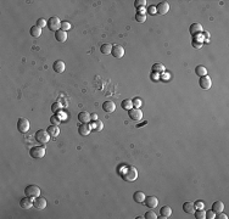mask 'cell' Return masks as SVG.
Instances as JSON below:
<instances>
[{"mask_svg":"<svg viewBox=\"0 0 229 219\" xmlns=\"http://www.w3.org/2000/svg\"><path fill=\"white\" fill-rule=\"evenodd\" d=\"M122 179H125L126 181H134L138 178V171L135 167L133 166H125L123 172H121Z\"/></svg>","mask_w":229,"mask_h":219,"instance_id":"6da1fadb","label":"cell"},{"mask_svg":"<svg viewBox=\"0 0 229 219\" xmlns=\"http://www.w3.org/2000/svg\"><path fill=\"white\" fill-rule=\"evenodd\" d=\"M24 194L27 197L34 200L35 197L40 196V189L38 185H28L24 189Z\"/></svg>","mask_w":229,"mask_h":219,"instance_id":"7a4b0ae2","label":"cell"},{"mask_svg":"<svg viewBox=\"0 0 229 219\" xmlns=\"http://www.w3.org/2000/svg\"><path fill=\"white\" fill-rule=\"evenodd\" d=\"M50 139H51V138H50L49 133L46 130H44V129H39V130L35 131V140L39 142V144L44 145V144H46Z\"/></svg>","mask_w":229,"mask_h":219,"instance_id":"3957f363","label":"cell"},{"mask_svg":"<svg viewBox=\"0 0 229 219\" xmlns=\"http://www.w3.org/2000/svg\"><path fill=\"white\" fill-rule=\"evenodd\" d=\"M46 26H48V28H49L50 31H53V32H57V31L61 28V21L59 20V17L53 16V17H50V18L48 20Z\"/></svg>","mask_w":229,"mask_h":219,"instance_id":"277c9868","label":"cell"},{"mask_svg":"<svg viewBox=\"0 0 229 219\" xmlns=\"http://www.w3.org/2000/svg\"><path fill=\"white\" fill-rule=\"evenodd\" d=\"M29 155L32 158H43L45 156V147L44 146H34L29 150Z\"/></svg>","mask_w":229,"mask_h":219,"instance_id":"5b68a950","label":"cell"},{"mask_svg":"<svg viewBox=\"0 0 229 219\" xmlns=\"http://www.w3.org/2000/svg\"><path fill=\"white\" fill-rule=\"evenodd\" d=\"M17 130L20 133H27L29 130V120L26 118H20L17 120Z\"/></svg>","mask_w":229,"mask_h":219,"instance_id":"8992f818","label":"cell"},{"mask_svg":"<svg viewBox=\"0 0 229 219\" xmlns=\"http://www.w3.org/2000/svg\"><path fill=\"white\" fill-rule=\"evenodd\" d=\"M128 116H129V118L133 120H143V111L140 109H135V107H133L132 109H129L128 111Z\"/></svg>","mask_w":229,"mask_h":219,"instance_id":"52a82bcc","label":"cell"},{"mask_svg":"<svg viewBox=\"0 0 229 219\" xmlns=\"http://www.w3.org/2000/svg\"><path fill=\"white\" fill-rule=\"evenodd\" d=\"M199 84H200V87L202 88L204 90H208V89H211V87H212V80H211V78L206 74V76H204V77H200Z\"/></svg>","mask_w":229,"mask_h":219,"instance_id":"ba28073f","label":"cell"},{"mask_svg":"<svg viewBox=\"0 0 229 219\" xmlns=\"http://www.w3.org/2000/svg\"><path fill=\"white\" fill-rule=\"evenodd\" d=\"M144 203H145L146 207H149L152 209V208H156L159 206V200H157L155 196H146L145 197Z\"/></svg>","mask_w":229,"mask_h":219,"instance_id":"9c48e42d","label":"cell"},{"mask_svg":"<svg viewBox=\"0 0 229 219\" xmlns=\"http://www.w3.org/2000/svg\"><path fill=\"white\" fill-rule=\"evenodd\" d=\"M111 54L114 55V57H116V59H121L125 56V48L122 45H114V46H112Z\"/></svg>","mask_w":229,"mask_h":219,"instance_id":"30bf717a","label":"cell"},{"mask_svg":"<svg viewBox=\"0 0 229 219\" xmlns=\"http://www.w3.org/2000/svg\"><path fill=\"white\" fill-rule=\"evenodd\" d=\"M156 11H157V13H160V15H166V13L170 11V4H168L167 1L159 3V5L156 6Z\"/></svg>","mask_w":229,"mask_h":219,"instance_id":"8fae6325","label":"cell"},{"mask_svg":"<svg viewBox=\"0 0 229 219\" xmlns=\"http://www.w3.org/2000/svg\"><path fill=\"white\" fill-rule=\"evenodd\" d=\"M33 207L37 209H44L46 207V200L44 197H35L34 201H33Z\"/></svg>","mask_w":229,"mask_h":219,"instance_id":"7c38bea8","label":"cell"},{"mask_svg":"<svg viewBox=\"0 0 229 219\" xmlns=\"http://www.w3.org/2000/svg\"><path fill=\"white\" fill-rule=\"evenodd\" d=\"M78 131H79V134L82 136H87L92 131V125L89 123H82L78 127Z\"/></svg>","mask_w":229,"mask_h":219,"instance_id":"4fadbf2b","label":"cell"},{"mask_svg":"<svg viewBox=\"0 0 229 219\" xmlns=\"http://www.w3.org/2000/svg\"><path fill=\"white\" fill-rule=\"evenodd\" d=\"M53 68H54V71H55L56 73H62V72L66 69V65H65V62H64V61H61V60H57V61H55V62H54Z\"/></svg>","mask_w":229,"mask_h":219,"instance_id":"5bb4252c","label":"cell"},{"mask_svg":"<svg viewBox=\"0 0 229 219\" xmlns=\"http://www.w3.org/2000/svg\"><path fill=\"white\" fill-rule=\"evenodd\" d=\"M46 131L49 133V135H50L51 139H56L57 136H59V134H60L59 127H57V125H53V124H51L50 127L46 128Z\"/></svg>","mask_w":229,"mask_h":219,"instance_id":"9a60e30c","label":"cell"},{"mask_svg":"<svg viewBox=\"0 0 229 219\" xmlns=\"http://www.w3.org/2000/svg\"><path fill=\"white\" fill-rule=\"evenodd\" d=\"M103 109L107 113H111L116 109V105L114 101H105L103 104Z\"/></svg>","mask_w":229,"mask_h":219,"instance_id":"2e32d148","label":"cell"},{"mask_svg":"<svg viewBox=\"0 0 229 219\" xmlns=\"http://www.w3.org/2000/svg\"><path fill=\"white\" fill-rule=\"evenodd\" d=\"M160 214H161L160 218H162V219H166V218H168V217H171L172 208L170 207V206H163V207L160 209Z\"/></svg>","mask_w":229,"mask_h":219,"instance_id":"e0dca14e","label":"cell"},{"mask_svg":"<svg viewBox=\"0 0 229 219\" xmlns=\"http://www.w3.org/2000/svg\"><path fill=\"white\" fill-rule=\"evenodd\" d=\"M55 38H56L57 42L64 43V42L67 40V32H65V31H62V29H59L57 32H55Z\"/></svg>","mask_w":229,"mask_h":219,"instance_id":"ac0fdd59","label":"cell"},{"mask_svg":"<svg viewBox=\"0 0 229 219\" xmlns=\"http://www.w3.org/2000/svg\"><path fill=\"white\" fill-rule=\"evenodd\" d=\"M20 206L24 209H28V208H31L33 206V202H32V198H29V197H23L22 200L20 201Z\"/></svg>","mask_w":229,"mask_h":219,"instance_id":"d6986e66","label":"cell"},{"mask_svg":"<svg viewBox=\"0 0 229 219\" xmlns=\"http://www.w3.org/2000/svg\"><path fill=\"white\" fill-rule=\"evenodd\" d=\"M78 120H79L80 123H89L90 115L88 112H85V111H82V112L78 113Z\"/></svg>","mask_w":229,"mask_h":219,"instance_id":"ffe728a7","label":"cell"},{"mask_svg":"<svg viewBox=\"0 0 229 219\" xmlns=\"http://www.w3.org/2000/svg\"><path fill=\"white\" fill-rule=\"evenodd\" d=\"M145 194L143 192V191H135L134 192V195H133V198H134V201L138 202V203H144V201H145Z\"/></svg>","mask_w":229,"mask_h":219,"instance_id":"44dd1931","label":"cell"},{"mask_svg":"<svg viewBox=\"0 0 229 219\" xmlns=\"http://www.w3.org/2000/svg\"><path fill=\"white\" fill-rule=\"evenodd\" d=\"M183 211L188 214H191L195 212V207L193 202H184L183 203Z\"/></svg>","mask_w":229,"mask_h":219,"instance_id":"7402d4cb","label":"cell"},{"mask_svg":"<svg viewBox=\"0 0 229 219\" xmlns=\"http://www.w3.org/2000/svg\"><path fill=\"white\" fill-rule=\"evenodd\" d=\"M189 31H190V33H191L193 35L197 34V33H202V26H201L200 23H193V24L190 26Z\"/></svg>","mask_w":229,"mask_h":219,"instance_id":"603a6c76","label":"cell"},{"mask_svg":"<svg viewBox=\"0 0 229 219\" xmlns=\"http://www.w3.org/2000/svg\"><path fill=\"white\" fill-rule=\"evenodd\" d=\"M223 209H224V205H223L222 201H216V202H213V205H212V211H213L215 213H221V212H223Z\"/></svg>","mask_w":229,"mask_h":219,"instance_id":"cb8c5ba5","label":"cell"},{"mask_svg":"<svg viewBox=\"0 0 229 219\" xmlns=\"http://www.w3.org/2000/svg\"><path fill=\"white\" fill-rule=\"evenodd\" d=\"M29 32H31V35H32V37H34V38H39V37L42 35V28H40V27H38L37 24H34V26H32V27H31Z\"/></svg>","mask_w":229,"mask_h":219,"instance_id":"d4e9b609","label":"cell"},{"mask_svg":"<svg viewBox=\"0 0 229 219\" xmlns=\"http://www.w3.org/2000/svg\"><path fill=\"white\" fill-rule=\"evenodd\" d=\"M135 20H137V22H140V23L146 21V15H145V10L144 9L138 11L137 15H135Z\"/></svg>","mask_w":229,"mask_h":219,"instance_id":"484cf974","label":"cell"},{"mask_svg":"<svg viewBox=\"0 0 229 219\" xmlns=\"http://www.w3.org/2000/svg\"><path fill=\"white\" fill-rule=\"evenodd\" d=\"M92 129L95 131H101L104 129V123L101 120H94L92 124Z\"/></svg>","mask_w":229,"mask_h":219,"instance_id":"4316f807","label":"cell"},{"mask_svg":"<svg viewBox=\"0 0 229 219\" xmlns=\"http://www.w3.org/2000/svg\"><path fill=\"white\" fill-rule=\"evenodd\" d=\"M195 73L197 74L199 77H204V76H206L207 74V69H206V67L205 66H197L196 68H195Z\"/></svg>","mask_w":229,"mask_h":219,"instance_id":"83f0119b","label":"cell"},{"mask_svg":"<svg viewBox=\"0 0 229 219\" xmlns=\"http://www.w3.org/2000/svg\"><path fill=\"white\" fill-rule=\"evenodd\" d=\"M100 51H101L104 55L111 54V51H112V45H111V44H107V43L103 44L101 48H100Z\"/></svg>","mask_w":229,"mask_h":219,"instance_id":"f1b7e54d","label":"cell"},{"mask_svg":"<svg viewBox=\"0 0 229 219\" xmlns=\"http://www.w3.org/2000/svg\"><path fill=\"white\" fill-rule=\"evenodd\" d=\"M121 107L123 109H133V102H132V100H129V99H127V100H123L122 102H121Z\"/></svg>","mask_w":229,"mask_h":219,"instance_id":"f546056e","label":"cell"},{"mask_svg":"<svg viewBox=\"0 0 229 219\" xmlns=\"http://www.w3.org/2000/svg\"><path fill=\"white\" fill-rule=\"evenodd\" d=\"M165 71H166L165 66L161 65V64H155V65L152 66V72L154 73H163Z\"/></svg>","mask_w":229,"mask_h":219,"instance_id":"4dcf8cb0","label":"cell"},{"mask_svg":"<svg viewBox=\"0 0 229 219\" xmlns=\"http://www.w3.org/2000/svg\"><path fill=\"white\" fill-rule=\"evenodd\" d=\"M195 218L196 219H205L206 218V212L204 209H195L194 212Z\"/></svg>","mask_w":229,"mask_h":219,"instance_id":"1f68e13d","label":"cell"},{"mask_svg":"<svg viewBox=\"0 0 229 219\" xmlns=\"http://www.w3.org/2000/svg\"><path fill=\"white\" fill-rule=\"evenodd\" d=\"M145 5H146V0H135V1H134V6L137 8L138 10L144 9Z\"/></svg>","mask_w":229,"mask_h":219,"instance_id":"d6a6232c","label":"cell"},{"mask_svg":"<svg viewBox=\"0 0 229 219\" xmlns=\"http://www.w3.org/2000/svg\"><path fill=\"white\" fill-rule=\"evenodd\" d=\"M144 217H145L146 219H156L157 218V216L155 214V212H154V211H149V212H146Z\"/></svg>","mask_w":229,"mask_h":219,"instance_id":"836d02e7","label":"cell"},{"mask_svg":"<svg viewBox=\"0 0 229 219\" xmlns=\"http://www.w3.org/2000/svg\"><path fill=\"white\" fill-rule=\"evenodd\" d=\"M132 102H133V107H135V109H140V106H141V99L135 98L134 100H132Z\"/></svg>","mask_w":229,"mask_h":219,"instance_id":"e575fe53","label":"cell"},{"mask_svg":"<svg viewBox=\"0 0 229 219\" xmlns=\"http://www.w3.org/2000/svg\"><path fill=\"white\" fill-rule=\"evenodd\" d=\"M194 207L195 209H204L205 208V203L202 202V201H196V202H194Z\"/></svg>","mask_w":229,"mask_h":219,"instance_id":"d590c367","label":"cell"},{"mask_svg":"<svg viewBox=\"0 0 229 219\" xmlns=\"http://www.w3.org/2000/svg\"><path fill=\"white\" fill-rule=\"evenodd\" d=\"M50 122H51V124H53V125H59V124H60V122H61V120L57 117L56 115H54V116L50 118Z\"/></svg>","mask_w":229,"mask_h":219,"instance_id":"8d00e7d4","label":"cell"},{"mask_svg":"<svg viewBox=\"0 0 229 219\" xmlns=\"http://www.w3.org/2000/svg\"><path fill=\"white\" fill-rule=\"evenodd\" d=\"M69 28H71V24H69V22H66V21L61 22V29H62V31L67 32Z\"/></svg>","mask_w":229,"mask_h":219,"instance_id":"74e56055","label":"cell"},{"mask_svg":"<svg viewBox=\"0 0 229 219\" xmlns=\"http://www.w3.org/2000/svg\"><path fill=\"white\" fill-rule=\"evenodd\" d=\"M60 109H61V105H60L59 102H54L53 106H51V111H53L54 113H57V112L60 111Z\"/></svg>","mask_w":229,"mask_h":219,"instance_id":"f35d334b","label":"cell"},{"mask_svg":"<svg viewBox=\"0 0 229 219\" xmlns=\"http://www.w3.org/2000/svg\"><path fill=\"white\" fill-rule=\"evenodd\" d=\"M46 23H48L46 20H44V18H39V20L37 21V26L40 27V28H43V27H45L46 26Z\"/></svg>","mask_w":229,"mask_h":219,"instance_id":"ab89813d","label":"cell"},{"mask_svg":"<svg viewBox=\"0 0 229 219\" xmlns=\"http://www.w3.org/2000/svg\"><path fill=\"white\" fill-rule=\"evenodd\" d=\"M206 218L208 219H215L216 218V213L211 209V211H208V212H206Z\"/></svg>","mask_w":229,"mask_h":219,"instance_id":"60d3db41","label":"cell"},{"mask_svg":"<svg viewBox=\"0 0 229 219\" xmlns=\"http://www.w3.org/2000/svg\"><path fill=\"white\" fill-rule=\"evenodd\" d=\"M148 12H149L150 15H155V13H157V11H156V6H154V5L149 6V9H148Z\"/></svg>","mask_w":229,"mask_h":219,"instance_id":"b9f144b4","label":"cell"},{"mask_svg":"<svg viewBox=\"0 0 229 219\" xmlns=\"http://www.w3.org/2000/svg\"><path fill=\"white\" fill-rule=\"evenodd\" d=\"M193 46L196 48V49H199V48H201L202 46V42H199V40H193Z\"/></svg>","mask_w":229,"mask_h":219,"instance_id":"7bdbcfd3","label":"cell"},{"mask_svg":"<svg viewBox=\"0 0 229 219\" xmlns=\"http://www.w3.org/2000/svg\"><path fill=\"white\" fill-rule=\"evenodd\" d=\"M216 218L217 219H228V216L227 214H224V213H217V216H216Z\"/></svg>","mask_w":229,"mask_h":219,"instance_id":"ee69618b","label":"cell"},{"mask_svg":"<svg viewBox=\"0 0 229 219\" xmlns=\"http://www.w3.org/2000/svg\"><path fill=\"white\" fill-rule=\"evenodd\" d=\"M90 120H92L93 122H94V120H98V115H96V113H92V115H90Z\"/></svg>","mask_w":229,"mask_h":219,"instance_id":"f6af8a7d","label":"cell"},{"mask_svg":"<svg viewBox=\"0 0 229 219\" xmlns=\"http://www.w3.org/2000/svg\"><path fill=\"white\" fill-rule=\"evenodd\" d=\"M204 35H205V38H208V37H210V33H207V32H204Z\"/></svg>","mask_w":229,"mask_h":219,"instance_id":"bcb514c9","label":"cell"}]
</instances>
